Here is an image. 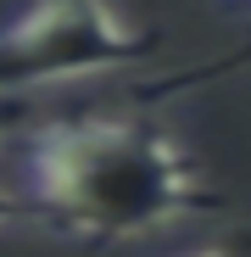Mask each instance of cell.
<instances>
[{
	"label": "cell",
	"instance_id": "2",
	"mask_svg": "<svg viewBox=\"0 0 251 257\" xmlns=\"http://www.w3.org/2000/svg\"><path fill=\"white\" fill-rule=\"evenodd\" d=\"M156 34L123 23L106 0H39L12 28H0V90L28 95L34 84L95 78L145 62Z\"/></svg>",
	"mask_w": 251,
	"mask_h": 257
},
{
	"label": "cell",
	"instance_id": "5",
	"mask_svg": "<svg viewBox=\"0 0 251 257\" xmlns=\"http://www.w3.org/2000/svg\"><path fill=\"white\" fill-rule=\"evenodd\" d=\"M23 212H28V201H17V196H6V190H0V224L23 218Z\"/></svg>",
	"mask_w": 251,
	"mask_h": 257
},
{
	"label": "cell",
	"instance_id": "6",
	"mask_svg": "<svg viewBox=\"0 0 251 257\" xmlns=\"http://www.w3.org/2000/svg\"><path fill=\"white\" fill-rule=\"evenodd\" d=\"M240 6H251V0H240Z\"/></svg>",
	"mask_w": 251,
	"mask_h": 257
},
{
	"label": "cell",
	"instance_id": "1",
	"mask_svg": "<svg viewBox=\"0 0 251 257\" xmlns=\"http://www.w3.org/2000/svg\"><path fill=\"white\" fill-rule=\"evenodd\" d=\"M28 207L78 240H134L218 207L190 151L151 117H56L28 140Z\"/></svg>",
	"mask_w": 251,
	"mask_h": 257
},
{
	"label": "cell",
	"instance_id": "3",
	"mask_svg": "<svg viewBox=\"0 0 251 257\" xmlns=\"http://www.w3.org/2000/svg\"><path fill=\"white\" fill-rule=\"evenodd\" d=\"M28 95H12V90H0V135H12L17 123H28Z\"/></svg>",
	"mask_w": 251,
	"mask_h": 257
},
{
	"label": "cell",
	"instance_id": "4",
	"mask_svg": "<svg viewBox=\"0 0 251 257\" xmlns=\"http://www.w3.org/2000/svg\"><path fill=\"white\" fill-rule=\"evenodd\" d=\"M184 257H251V235H229L218 246H201V251H184Z\"/></svg>",
	"mask_w": 251,
	"mask_h": 257
}]
</instances>
